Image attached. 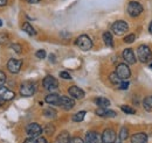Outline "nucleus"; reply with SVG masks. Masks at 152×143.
<instances>
[{
	"instance_id": "1",
	"label": "nucleus",
	"mask_w": 152,
	"mask_h": 143,
	"mask_svg": "<svg viewBox=\"0 0 152 143\" xmlns=\"http://www.w3.org/2000/svg\"><path fill=\"white\" fill-rule=\"evenodd\" d=\"M137 55H138V58H139V61H140L142 63H148L152 58L151 49H150L148 46H145V44L138 47V49H137Z\"/></svg>"
},
{
	"instance_id": "2",
	"label": "nucleus",
	"mask_w": 152,
	"mask_h": 143,
	"mask_svg": "<svg viewBox=\"0 0 152 143\" xmlns=\"http://www.w3.org/2000/svg\"><path fill=\"white\" fill-rule=\"evenodd\" d=\"M75 44L83 51H87V50H90L93 48V41L90 40V37L88 35H81L77 37Z\"/></svg>"
},
{
	"instance_id": "3",
	"label": "nucleus",
	"mask_w": 152,
	"mask_h": 143,
	"mask_svg": "<svg viewBox=\"0 0 152 143\" xmlns=\"http://www.w3.org/2000/svg\"><path fill=\"white\" fill-rule=\"evenodd\" d=\"M111 30L114 32L116 35H118V36L124 35V34L129 30V26H128V23H126L125 21L119 20V21H116V22L113 23V26H111Z\"/></svg>"
},
{
	"instance_id": "4",
	"label": "nucleus",
	"mask_w": 152,
	"mask_h": 143,
	"mask_svg": "<svg viewBox=\"0 0 152 143\" xmlns=\"http://www.w3.org/2000/svg\"><path fill=\"white\" fill-rule=\"evenodd\" d=\"M116 74L122 79V80H126L128 78H130L131 76V71H130V68L124 64V63H119L116 68Z\"/></svg>"
},
{
	"instance_id": "5",
	"label": "nucleus",
	"mask_w": 152,
	"mask_h": 143,
	"mask_svg": "<svg viewBox=\"0 0 152 143\" xmlns=\"http://www.w3.org/2000/svg\"><path fill=\"white\" fill-rule=\"evenodd\" d=\"M142 12H143V6H142L139 2H137V1H131V2L128 4V13H129V15L136 18V17H138L139 14H142Z\"/></svg>"
},
{
	"instance_id": "6",
	"label": "nucleus",
	"mask_w": 152,
	"mask_h": 143,
	"mask_svg": "<svg viewBox=\"0 0 152 143\" xmlns=\"http://www.w3.org/2000/svg\"><path fill=\"white\" fill-rule=\"evenodd\" d=\"M37 91V86L32 83H22L20 86V93L23 97H31Z\"/></svg>"
},
{
	"instance_id": "7",
	"label": "nucleus",
	"mask_w": 152,
	"mask_h": 143,
	"mask_svg": "<svg viewBox=\"0 0 152 143\" xmlns=\"http://www.w3.org/2000/svg\"><path fill=\"white\" fill-rule=\"evenodd\" d=\"M42 84H43V87L46 90H48V91H54V90H56L58 87V82L53 76H46L43 78Z\"/></svg>"
},
{
	"instance_id": "8",
	"label": "nucleus",
	"mask_w": 152,
	"mask_h": 143,
	"mask_svg": "<svg viewBox=\"0 0 152 143\" xmlns=\"http://www.w3.org/2000/svg\"><path fill=\"white\" fill-rule=\"evenodd\" d=\"M26 133L27 135H29L31 137H37L40 136L41 133H42V128L41 126L38 124H29V125L26 127Z\"/></svg>"
},
{
	"instance_id": "9",
	"label": "nucleus",
	"mask_w": 152,
	"mask_h": 143,
	"mask_svg": "<svg viewBox=\"0 0 152 143\" xmlns=\"http://www.w3.org/2000/svg\"><path fill=\"white\" fill-rule=\"evenodd\" d=\"M21 65H22V62L15 58H11L7 62V69L11 73H18L21 69Z\"/></svg>"
},
{
	"instance_id": "10",
	"label": "nucleus",
	"mask_w": 152,
	"mask_h": 143,
	"mask_svg": "<svg viewBox=\"0 0 152 143\" xmlns=\"http://www.w3.org/2000/svg\"><path fill=\"white\" fill-rule=\"evenodd\" d=\"M101 136L103 143H114L116 141V133L113 129H105Z\"/></svg>"
},
{
	"instance_id": "11",
	"label": "nucleus",
	"mask_w": 152,
	"mask_h": 143,
	"mask_svg": "<svg viewBox=\"0 0 152 143\" xmlns=\"http://www.w3.org/2000/svg\"><path fill=\"white\" fill-rule=\"evenodd\" d=\"M84 143H103L102 142V136L97 134L96 131H89L86 135Z\"/></svg>"
},
{
	"instance_id": "12",
	"label": "nucleus",
	"mask_w": 152,
	"mask_h": 143,
	"mask_svg": "<svg viewBox=\"0 0 152 143\" xmlns=\"http://www.w3.org/2000/svg\"><path fill=\"white\" fill-rule=\"evenodd\" d=\"M14 97H15V93L13 91H11L8 87H0V98L4 101L12 100Z\"/></svg>"
},
{
	"instance_id": "13",
	"label": "nucleus",
	"mask_w": 152,
	"mask_h": 143,
	"mask_svg": "<svg viewBox=\"0 0 152 143\" xmlns=\"http://www.w3.org/2000/svg\"><path fill=\"white\" fill-rule=\"evenodd\" d=\"M68 93H69L70 97H73L74 99H82V98H84V95H86L84 91L81 90L80 87H77V86H70V87L68 89Z\"/></svg>"
},
{
	"instance_id": "14",
	"label": "nucleus",
	"mask_w": 152,
	"mask_h": 143,
	"mask_svg": "<svg viewBox=\"0 0 152 143\" xmlns=\"http://www.w3.org/2000/svg\"><path fill=\"white\" fill-rule=\"evenodd\" d=\"M60 106L64 109H72L75 106V101H74V99H72L69 97H61L60 98Z\"/></svg>"
},
{
	"instance_id": "15",
	"label": "nucleus",
	"mask_w": 152,
	"mask_h": 143,
	"mask_svg": "<svg viewBox=\"0 0 152 143\" xmlns=\"http://www.w3.org/2000/svg\"><path fill=\"white\" fill-rule=\"evenodd\" d=\"M96 114L98 116H103V118H115L116 116V112L113 109H107V108L99 107L96 109Z\"/></svg>"
},
{
	"instance_id": "16",
	"label": "nucleus",
	"mask_w": 152,
	"mask_h": 143,
	"mask_svg": "<svg viewBox=\"0 0 152 143\" xmlns=\"http://www.w3.org/2000/svg\"><path fill=\"white\" fill-rule=\"evenodd\" d=\"M123 58L128 64H134L136 63V56L133 54L132 49H125L123 51Z\"/></svg>"
},
{
	"instance_id": "17",
	"label": "nucleus",
	"mask_w": 152,
	"mask_h": 143,
	"mask_svg": "<svg viewBox=\"0 0 152 143\" xmlns=\"http://www.w3.org/2000/svg\"><path fill=\"white\" fill-rule=\"evenodd\" d=\"M131 143H148V135L144 133H136L131 136Z\"/></svg>"
},
{
	"instance_id": "18",
	"label": "nucleus",
	"mask_w": 152,
	"mask_h": 143,
	"mask_svg": "<svg viewBox=\"0 0 152 143\" xmlns=\"http://www.w3.org/2000/svg\"><path fill=\"white\" fill-rule=\"evenodd\" d=\"M60 95L56 94V93H50V94H48L46 98H45V100H46V103L47 104H49V105H56V106H60Z\"/></svg>"
},
{
	"instance_id": "19",
	"label": "nucleus",
	"mask_w": 152,
	"mask_h": 143,
	"mask_svg": "<svg viewBox=\"0 0 152 143\" xmlns=\"http://www.w3.org/2000/svg\"><path fill=\"white\" fill-rule=\"evenodd\" d=\"M95 104L98 107L107 108V107H109V105H110V100L107 99V98H102V97H101V98H96Z\"/></svg>"
},
{
	"instance_id": "20",
	"label": "nucleus",
	"mask_w": 152,
	"mask_h": 143,
	"mask_svg": "<svg viewBox=\"0 0 152 143\" xmlns=\"http://www.w3.org/2000/svg\"><path fill=\"white\" fill-rule=\"evenodd\" d=\"M103 41H104V43H105V46L107 47H113L114 46V41H113V35H111V33L110 32H105L104 34H103Z\"/></svg>"
},
{
	"instance_id": "21",
	"label": "nucleus",
	"mask_w": 152,
	"mask_h": 143,
	"mask_svg": "<svg viewBox=\"0 0 152 143\" xmlns=\"http://www.w3.org/2000/svg\"><path fill=\"white\" fill-rule=\"evenodd\" d=\"M69 141H70V136L68 131H62L57 136V143H69Z\"/></svg>"
},
{
	"instance_id": "22",
	"label": "nucleus",
	"mask_w": 152,
	"mask_h": 143,
	"mask_svg": "<svg viewBox=\"0 0 152 143\" xmlns=\"http://www.w3.org/2000/svg\"><path fill=\"white\" fill-rule=\"evenodd\" d=\"M22 30L23 32H26L28 35H31V36H34L35 34H37V32H35V29L28 23V22H25L23 25H22Z\"/></svg>"
},
{
	"instance_id": "23",
	"label": "nucleus",
	"mask_w": 152,
	"mask_h": 143,
	"mask_svg": "<svg viewBox=\"0 0 152 143\" xmlns=\"http://www.w3.org/2000/svg\"><path fill=\"white\" fill-rule=\"evenodd\" d=\"M143 106L145 108V110L152 112V95L146 97V98L143 100Z\"/></svg>"
},
{
	"instance_id": "24",
	"label": "nucleus",
	"mask_w": 152,
	"mask_h": 143,
	"mask_svg": "<svg viewBox=\"0 0 152 143\" xmlns=\"http://www.w3.org/2000/svg\"><path fill=\"white\" fill-rule=\"evenodd\" d=\"M86 114H87L86 110H80V112H77L76 114L73 115V121H74V122H81V121H83Z\"/></svg>"
},
{
	"instance_id": "25",
	"label": "nucleus",
	"mask_w": 152,
	"mask_h": 143,
	"mask_svg": "<svg viewBox=\"0 0 152 143\" xmlns=\"http://www.w3.org/2000/svg\"><path fill=\"white\" fill-rule=\"evenodd\" d=\"M109 79H110V82H111V84H114V85H117V86H119L121 85V83H122V79L116 74V72L114 73H111L110 76H109Z\"/></svg>"
},
{
	"instance_id": "26",
	"label": "nucleus",
	"mask_w": 152,
	"mask_h": 143,
	"mask_svg": "<svg viewBox=\"0 0 152 143\" xmlns=\"http://www.w3.org/2000/svg\"><path fill=\"white\" fill-rule=\"evenodd\" d=\"M128 137H129V130L126 127H123L119 131V139L122 141H125V140H128Z\"/></svg>"
},
{
	"instance_id": "27",
	"label": "nucleus",
	"mask_w": 152,
	"mask_h": 143,
	"mask_svg": "<svg viewBox=\"0 0 152 143\" xmlns=\"http://www.w3.org/2000/svg\"><path fill=\"white\" fill-rule=\"evenodd\" d=\"M43 115L47 116V118H49V119H52V118H55L56 116V112L54 109H52V108H47V109H45Z\"/></svg>"
},
{
	"instance_id": "28",
	"label": "nucleus",
	"mask_w": 152,
	"mask_h": 143,
	"mask_svg": "<svg viewBox=\"0 0 152 143\" xmlns=\"http://www.w3.org/2000/svg\"><path fill=\"white\" fill-rule=\"evenodd\" d=\"M121 109L125 113V114H134L136 113V110L133 109L132 107H130V106H126V105H123V106H121Z\"/></svg>"
},
{
	"instance_id": "29",
	"label": "nucleus",
	"mask_w": 152,
	"mask_h": 143,
	"mask_svg": "<svg viewBox=\"0 0 152 143\" xmlns=\"http://www.w3.org/2000/svg\"><path fill=\"white\" fill-rule=\"evenodd\" d=\"M134 40H136V35H134V34H129V35H126L125 37H124V42L128 43V44L133 43Z\"/></svg>"
},
{
	"instance_id": "30",
	"label": "nucleus",
	"mask_w": 152,
	"mask_h": 143,
	"mask_svg": "<svg viewBox=\"0 0 152 143\" xmlns=\"http://www.w3.org/2000/svg\"><path fill=\"white\" fill-rule=\"evenodd\" d=\"M54 130H55V127L53 125H47L45 127V131H46V134H48V135H52V134L54 133Z\"/></svg>"
},
{
	"instance_id": "31",
	"label": "nucleus",
	"mask_w": 152,
	"mask_h": 143,
	"mask_svg": "<svg viewBox=\"0 0 152 143\" xmlns=\"http://www.w3.org/2000/svg\"><path fill=\"white\" fill-rule=\"evenodd\" d=\"M35 56H37L38 58H40V59H43V58H46L47 54H46V51H45V50H38V51H37V54H35Z\"/></svg>"
},
{
	"instance_id": "32",
	"label": "nucleus",
	"mask_w": 152,
	"mask_h": 143,
	"mask_svg": "<svg viewBox=\"0 0 152 143\" xmlns=\"http://www.w3.org/2000/svg\"><path fill=\"white\" fill-rule=\"evenodd\" d=\"M60 77H61V78H63V79H67V80L72 79V76H70V74H69L67 71H61V72H60Z\"/></svg>"
},
{
	"instance_id": "33",
	"label": "nucleus",
	"mask_w": 152,
	"mask_h": 143,
	"mask_svg": "<svg viewBox=\"0 0 152 143\" xmlns=\"http://www.w3.org/2000/svg\"><path fill=\"white\" fill-rule=\"evenodd\" d=\"M12 49L14 50V51H17L18 54H21V51H22V48H21V46L18 44V43H14V44H12Z\"/></svg>"
},
{
	"instance_id": "34",
	"label": "nucleus",
	"mask_w": 152,
	"mask_h": 143,
	"mask_svg": "<svg viewBox=\"0 0 152 143\" xmlns=\"http://www.w3.org/2000/svg\"><path fill=\"white\" fill-rule=\"evenodd\" d=\"M6 82V74L2 71H0V86Z\"/></svg>"
},
{
	"instance_id": "35",
	"label": "nucleus",
	"mask_w": 152,
	"mask_h": 143,
	"mask_svg": "<svg viewBox=\"0 0 152 143\" xmlns=\"http://www.w3.org/2000/svg\"><path fill=\"white\" fill-rule=\"evenodd\" d=\"M121 90H126L128 87H129V82H122L121 83V85L118 86Z\"/></svg>"
},
{
	"instance_id": "36",
	"label": "nucleus",
	"mask_w": 152,
	"mask_h": 143,
	"mask_svg": "<svg viewBox=\"0 0 152 143\" xmlns=\"http://www.w3.org/2000/svg\"><path fill=\"white\" fill-rule=\"evenodd\" d=\"M69 143H84V141L80 137H74V139H70Z\"/></svg>"
},
{
	"instance_id": "37",
	"label": "nucleus",
	"mask_w": 152,
	"mask_h": 143,
	"mask_svg": "<svg viewBox=\"0 0 152 143\" xmlns=\"http://www.w3.org/2000/svg\"><path fill=\"white\" fill-rule=\"evenodd\" d=\"M23 143H37V139H35V137H29V139L25 140Z\"/></svg>"
},
{
	"instance_id": "38",
	"label": "nucleus",
	"mask_w": 152,
	"mask_h": 143,
	"mask_svg": "<svg viewBox=\"0 0 152 143\" xmlns=\"http://www.w3.org/2000/svg\"><path fill=\"white\" fill-rule=\"evenodd\" d=\"M37 143H48V142H47V140L45 137H39V139H37Z\"/></svg>"
},
{
	"instance_id": "39",
	"label": "nucleus",
	"mask_w": 152,
	"mask_h": 143,
	"mask_svg": "<svg viewBox=\"0 0 152 143\" xmlns=\"http://www.w3.org/2000/svg\"><path fill=\"white\" fill-rule=\"evenodd\" d=\"M7 1H8V0H0V6L2 7V6H5V5H7Z\"/></svg>"
},
{
	"instance_id": "40",
	"label": "nucleus",
	"mask_w": 152,
	"mask_h": 143,
	"mask_svg": "<svg viewBox=\"0 0 152 143\" xmlns=\"http://www.w3.org/2000/svg\"><path fill=\"white\" fill-rule=\"evenodd\" d=\"M27 2H29V4H38L40 2V0H26Z\"/></svg>"
},
{
	"instance_id": "41",
	"label": "nucleus",
	"mask_w": 152,
	"mask_h": 143,
	"mask_svg": "<svg viewBox=\"0 0 152 143\" xmlns=\"http://www.w3.org/2000/svg\"><path fill=\"white\" fill-rule=\"evenodd\" d=\"M149 32L152 34V22H150V28H149Z\"/></svg>"
},
{
	"instance_id": "42",
	"label": "nucleus",
	"mask_w": 152,
	"mask_h": 143,
	"mask_svg": "<svg viewBox=\"0 0 152 143\" xmlns=\"http://www.w3.org/2000/svg\"><path fill=\"white\" fill-rule=\"evenodd\" d=\"M4 103H5V101H4V100L0 98V106H1V105H4Z\"/></svg>"
},
{
	"instance_id": "43",
	"label": "nucleus",
	"mask_w": 152,
	"mask_h": 143,
	"mask_svg": "<svg viewBox=\"0 0 152 143\" xmlns=\"http://www.w3.org/2000/svg\"><path fill=\"white\" fill-rule=\"evenodd\" d=\"M1 26H2V21L0 20V27H1Z\"/></svg>"
},
{
	"instance_id": "44",
	"label": "nucleus",
	"mask_w": 152,
	"mask_h": 143,
	"mask_svg": "<svg viewBox=\"0 0 152 143\" xmlns=\"http://www.w3.org/2000/svg\"><path fill=\"white\" fill-rule=\"evenodd\" d=\"M151 68H152V63H151Z\"/></svg>"
}]
</instances>
